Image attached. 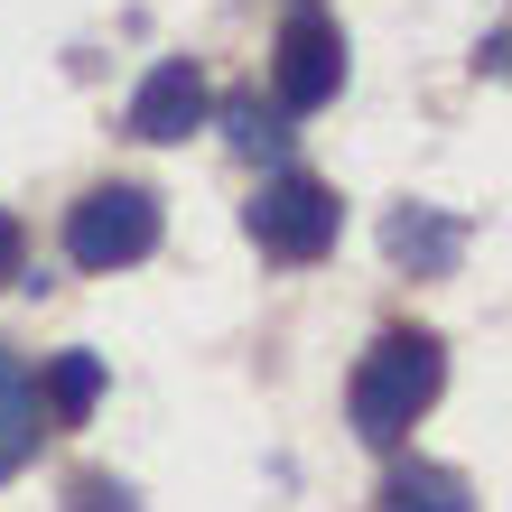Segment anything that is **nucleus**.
<instances>
[{
    "label": "nucleus",
    "instance_id": "nucleus-8",
    "mask_svg": "<svg viewBox=\"0 0 512 512\" xmlns=\"http://www.w3.org/2000/svg\"><path fill=\"white\" fill-rule=\"evenodd\" d=\"M382 512H475V485L457 466H391Z\"/></svg>",
    "mask_w": 512,
    "mask_h": 512
},
{
    "label": "nucleus",
    "instance_id": "nucleus-3",
    "mask_svg": "<svg viewBox=\"0 0 512 512\" xmlns=\"http://www.w3.org/2000/svg\"><path fill=\"white\" fill-rule=\"evenodd\" d=\"M159 252V196L149 187H84L75 196V215H66V261L75 270H131Z\"/></svg>",
    "mask_w": 512,
    "mask_h": 512
},
{
    "label": "nucleus",
    "instance_id": "nucleus-2",
    "mask_svg": "<svg viewBox=\"0 0 512 512\" xmlns=\"http://www.w3.org/2000/svg\"><path fill=\"white\" fill-rule=\"evenodd\" d=\"M243 224H252V243L270 261H326V252H336V233H345V196L326 187V177H308V168H280L243 205Z\"/></svg>",
    "mask_w": 512,
    "mask_h": 512
},
{
    "label": "nucleus",
    "instance_id": "nucleus-11",
    "mask_svg": "<svg viewBox=\"0 0 512 512\" xmlns=\"http://www.w3.org/2000/svg\"><path fill=\"white\" fill-rule=\"evenodd\" d=\"M75 512H140L131 485H112V475H75Z\"/></svg>",
    "mask_w": 512,
    "mask_h": 512
},
{
    "label": "nucleus",
    "instance_id": "nucleus-12",
    "mask_svg": "<svg viewBox=\"0 0 512 512\" xmlns=\"http://www.w3.org/2000/svg\"><path fill=\"white\" fill-rule=\"evenodd\" d=\"M19 261H28V233H19V215H0V289L19 280Z\"/></svg>",
    "mask_w": 512,
    "mask_h": 512
},
{
    "label": "nucleus",
    "instance_id": "nucleus-6",
    "mask_svg": "<svg viewBox=\"0 0 512 512\" xmlns=\"http://www.w3.org/2000/svg\"><path fill=\"white\" fill-rule=\"evenodd\" d=\"M382 252L410 270V280H447V270L466 261V224L438 215V205H401V215L382 224Z\"/></svg>",
    "mask_w": 512,
    "mask_h": 512
},
{
    "label": "nucleus",
    "instance_id": "nucleus-7",
    "mask_svg": "<svg viewBox=\"0 0 512 512\" xmlns=\"http://www.w3.org/2000/svg\"><path fill=\"white\" fill-rule=\"evenodd\" d=\"M28 447H38V373L0 345V475H10Z\"/></svg>",
    "mask_w": 512,
    "mask_h": 512
},
{
    "label": "nucleus",
    "instance_id": "nucleus-1",
    "mask_svg": "<svg viewBox=\"0 0 512 512\" xmlns=\"http://www.w3.org/2000/svg\"><path fill=\"white\" fill-rule=\"evenodd\" d=\"M438 382H447V354H438V336H419V326H391V336L364 354V364H354V382H345L354 438L401 447V438L419 429V419H429Z\"/></svg>",
    "mask_w": 512,
    "mask_h": 512
},
{
    "label": "nucleus",
    "instance_id": "nucleus-4",
    "mask_svg": "<svg viewBox=\"0 0 512 512\" xmlns=\"http://www.w3.org/2000/svg\"><path fill=\"white\" fill-rule=\"evenodd\" d=\"M345 94V28L326 10L280 19V47H270V103L280 112H326Z\"/></svg>",
    "mask_w": 512,
    "mask_h": 512
},
{
    "label": "nucleus",
    "instance_id": "nucleus-10",
    "mask_svg": "<svg viewBox=\"0 0 512 512\" xmlns=\"http://www.w3.org/2000/svg\"><path fill=\"white\" fill-rule=\"evenodd\" d=\"M224 140L243 149V159H280V149H289V112L261 103V94H233L224 103Z\"/></svg>",
    "mask_w": 512,
    "mask_h": 512
},
{
    "label": "nucleus",
    "instance_id": "nucleus-5",
    "mask_svg": "<svg viewBox=\"0 0 512 512\" xmlns=\"http://www.w3.org/2000/svg\"><path fill=\"white\" fill-rule=\"evenodd\" d=\"M205 75L187 66V56H168V66H149L140 75V94H131V140H187L205 122Z\"/></svg>",
    "mask_w": 512,
    "mask_h": 512
},
{
    "label": "nucleus",
    "instance_id": "nucleus-9",
    "mask_svg": "<svg viewBox=\"0 0 512 512\" xmlns=\"http://www.w3.org/2000/svg\"><path fill=\"white\" fill-rule=\"evenodd\" d=\"M94 401H103V354H84V345L56 354V364H47V410L75 429V419H94Z\"/></svg>",
    "mask_w": 512,
    "mask_h": 512
}]
</instances>
